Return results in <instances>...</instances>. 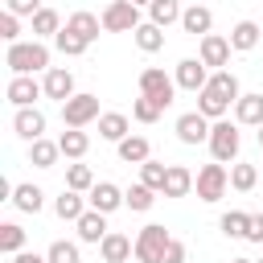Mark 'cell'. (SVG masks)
<instances>
[{
  "mask_svg": "<svg viewBox=\"0 0 263 263\" xmlns=\"http://www.w3.org/2000/svg\"><path fill=\"white\" fill-rule=\"evenodd\" d=\"M4 8H8V12H16V16H29V21H33V16L41 12V0H8Z\"/></svg>",
  "mask_w": 263,
  "mask_h": 263,
  "instance_id": "cell-43",
  "label": "cell"
},
{
  "mask_svg": "<svg viewBox=\"0 0 263 263\" xmlns=\"http://www.w3.org/2000/svg\"><path fill=\"white\" fill-rule=\"evenodd\" d=\"M247 222H251V214H242V210H226V214L218 218V230H222L226 238H247Z\"/></svg>",
  "mask_w": 263,
  "mask_h": 263,
  "instance_id": "cell-35",
  "label": "cell"
},
{
  "mask_svg": "<svg viewBox=\"0 0 263 263\" xmlns=\"http://www.w3.org/2000/svg\"><path fill=\"white\" fill-rule=\"evenodd\" d=\"M234 103L222 95V90H214V86H205V90H197V111L210 119V123H218V119H226V111H230Z\"/></svg>",
  "mask_w": 263,
  "mask_h": 263,
  "instance_id": "cell-19",
  "label": "cell"
},
{
  "mask_svg": "<svg viewBox=\"0 0 263 263\" xmlns=\"http://www.w3.org/2000/svg\"><path fill=\"white\" fill-rule=\"evenodd\" d=\"M58 148H62L66 160H82V156L90 152V136H86L82 127H66V132L58 136Z\"/></svg>",
  "mask_w": 263,
  "mask_h": 263,
  "instance_id": "cell-20",
  "label": "cell"
},
{
  "mask_svg": "<svg viewBox=\"0 0 263 263\" xmlns=\"http://www.w3.org/2000/svg\"><path fill=\"white\" fill-rule=\"evenodd\" d=\"M99 255H103V263H127V259L136 255V242H132L123 230H111V234L99 242Z\"/></svg>",
  "mask_w": 263,
  "mask_h": 263,
  "instance_id": "cell-15",
  "label": "cell"
},
{
  "mask_svg": "<svg viewBox=\"0 0 263 263\" xmlns=\"http://www.w3.org/2000/svg\"><path fill=\"white\" fill-rule=\"evenodd\" d=\"M45 259H49V263H82V259H78V242H66V238L49 242Z\"/></svg>",
  "mask_w": 263,
  "mask_h": 263,
  "instance_id": "cell-41",
  "label": "cell"
},
{
  "mask_svg": "<svg viewBox=\"0 0 263 263\" xmlns=\"http://www.w3.org/2000/svg\"><path fill=\"white\" fill-rule=\"evenodd\" d=\"M66 25H62V16L53 12V8H41L37 16H33V41H45V37H58Z\"/></svg>",
  "mask_w": 263,
  "mask_h": 263,
  "instance_id": "cell-32",
  "label": "cell"
},
{
  "mask_svg": "<svg viewBox=\"0 0 263 263\" xmlns=\"http://www.w3.org/2000/svg\"><path fill=\"white\" fill-rule=\"evenodd\" d=\"M242 242L263 247V214H251V222H247V238H242Z\"/></svg>",
  "mask_w": 263,
  "mask_h": 263,
  "instance_id": "cell-44",
  "label": "cell"
},
{
  "mask_svg": "<svg viewBox=\"0 0 263 263\" xmlns=\"http://www.w3.org/2000/svg\"><path fill=\"white\" fill-rule=\"evenodd\" d=\"M99 21H103V33H136L144 21H140V8L132 4V0H111L103 12H99Z\"/></svg>",
  "mask_w": 263,
  "mask_h": 263,
  "instance_id": "cell-5",
  "label": "cell"
},
{
  "mask_svg": "<svg viewBox=\"0 0 263 263\" xmlns=\"http://www.w3.org/2000/svg\"><path fill=\"white\" fill-rule=\"evenodd\" d=\"M210 86H214V90H222L230 103H238V99H242V90H238V78H234L230 70H214V74H210Z\"/></svg>",
  "mask_w": 263,
  "mask_h": 263,
  "instance_id": "cell-38",
  "label": "cell"
},
{
  "mask_svg": "<svg viewBox=\"0 0 263 263\" xmlns=\"http://www.w3.org/2000/svg\"><path fill=\"white\" fill-rule=\"evenodd\" d=\"M132 4H136V8H148V4H152V0H132Z\"/></svg>",
  "mask_w": 263,
  "mask_h": 263,
  "instance_id": "cell-47",
  "label": "cell"
},
{
  "mask_svg": "<svg viewBox=\"0 0 263 263\" xmlns=\"http://www.w3.org/2000/svg\"><path fill=\"white\" fill-rule=\"evenodd\" d=\"M12 263H49V259L37 255V251H21V255H12Z\"/></svg>",
  "mask_w": 263,
  "mask_h": 263,
  "instance_id": "cell-46",
  "label": "cell"
},
{
  "mask_svg": "<svg viewBox=\"0 0 263 263\" xmlns=\"http://www.w3.org/2000/svg\"><path fill=\"white\" fill-rule=\"evenodd\" d=\"M66 29H70V33H78V37L90 45V41H99V29H103V21H99L95 12H70V16H66Z\"/></svg>",
  "mask_w": 263,
  "mask_h": 263,
  "instance_id": "cell-24",
  "label": "cell"
},
{
  "mask_svg": "<svg viewBox=\"0 0 263 263\" xmlns=\"http://www.w3.org/2000/svg\"><path fill=\"white\" fill-rule=\"evenodd\" d=\"M164 177H168V164H160V160H144L140 164V181L148 185V189H164Z\"/></svg>",
  "mask_w": 263,
  "mask_h": 263,
  "instance_id": "cell-39",
  "label": "cell"
},
{
  "mask_svg": "<svg viewBox=\"0 0 263 263\" xmlns=\"http://www.w3.org/2000/svg\"><path fill=\"white\" fill-rule=\"evenodd\" d=\"M181 29H185L189 37H210V29H214V12H210L205 4H189V8L181 12Z\"/></svg>",
  "mask_w": 263,
  "mask_h": 263,
  "instance_id": "cell-18",
  "label": "cell"
},
{
  "mask_svg": "<svg viewBox=\"0 0 263 263\" xmlns=\"http://www.w3.org/2000/svg\"><path fill=\"white\" fill-rule=\"evenodd\" d=\"M140 95H148V99H152V103H160V111H164V107H173L177 78H173V74H164L160 66H148V70H140Z\"/></svg>",
  "mask_w": 263,
  "mask_h": 263,
  "instance_id": "cell-4",
  "label": "cell"
},
{
  "mask_svg": "<svg viewBox=\"0 0 263 263\" xmlns=\"http://www.w3.org/2000/svg\"><path fill=\"white\" fill-rule=\"evenodd\" d=\"M152 201H156V189H148L144 181H136V185H127V189H123V205H127V210H136V214L152 210Z\"/></svg>",
  "mask_w": 263,
  "mask_h": 263,
  "instance_id": "cell-33",
  "label": "cell"
},
{
  "mask_svg": "<svg viewBox=\"0 0 263 263\" xmlns=\"http://www.w3.org/2000/svg\"><path fill=\"white\" fill-rule=\"evenodd\" d=\"M12 132L21 136V140H41L45 136V111L41 107H21L16 115H12Z\"/></svg>",
  "mask_w": 263,
  "mask_h": 263,
  "instance_id": "cell-13",
  "label": "cell"
},
{
  "mask_svg": "<svg viewBox=\"0 0 263 263\" xmlns=\"http://www.w3.org/2000/svg\"><path fill=\"white\" fill-rule=\"evenodd\" d=\"M132 41H136L140 53H160V49H164V29L152 25V21H144V25L132 33Z\"/></svg>",
  "mask_w": 263,
  "mask_h": 263,
  "instance_id": "cell-25",
  "label": "cell"
},
{
  "mask_svg": "<svg viewBox=\"0 0 263 263\" xmlns=\"http://www.w3.org/2000/svg\"><path fill=\"white\" fill-rule=\"evenodd\" d=\"M103 111H99V95H90V90H78L70 103H62V123L66 127H86V123H95Z\"/></svg>",
  "mask_w": 263,
  "mask_h": 263,
  "instance_id": "cell-7",
  "label": "cell"
},
{
  "mask_svg": "<svg viewBox=\"0 0 263 263\" xmlns=\"http://www.w3.org/2000/svg\"><path fill=\"white\" fill-rule=\"evenodd\" d=\"M58 156H62L58 140H45V136H41V140H33V144H29V164H33V168H53V164H58Z\"/></svg>",
  "mask_w": 263,
  "mask_h": 263,
  "instance_id": "cell-27",
  "label": "cell"
},
{
  "mask_svg": "<svg viewBox=\"0 0 263 263\" xmlns=\"http://www.w3.org/2000/svg\"><path fill=\"white\" fill-rule=\"evenodd\" d=\"M255 45H259V25H255V21H238V25L230 29V49L251 53Z\"/></svg>",
  "mask_w": 263,
  "mask_h": 263,
  "instance_id": "cell-29",
  "label": "cell"
},
{
  "mask_svg": "<svg viewBox=\"0 0 263 263\" xmlns=\"http://www.w3.org/2000/svg\"><path fill=\"white\" fill-rule=\"evenodd\" d=\"M210 156L218 160V164H234L238 160V148H242V136H238V123H230V119H218L214 127H210Z\"/></svg>",
  "mask_w": 263,
  "mask_h": 263,
  "instance_id": "cell-2",
  "label": "cell"
},
{
  "mask_svg": "<svg viewBox=\"0 0 263 263\" xmlns=\"http://www.w3.org/2000/svg\"><path fill=\"white\" fill-rule=\"evenodd\" d=\"M99 181H95V173H90V164H82V160H74V164H66V189H74V193H90Z\"/></svg>",
  "mask_w": 263,
  "mask_h": 263,
  "instance_id": "cell-30",
  "label": "cell"
},
{
  "mask_svg": "<svg viewBox=\"0 0 263 263\" xmlns=\"http://www.w3.org/2000/svg\"><path fill=\"white\" fill-rule=\"evenodd\" d=\"M185 255H189V251H185V242H181V238H173V242H168V251H164V259H160V263H185Z\"/></svg>",
  "mask_w": 263,
  "mask_h": 263,
  "instance_id": "cell-45",
  "label": "cell"
},
{
  "mask_svg": "<svg viewBox=\"0 0 263 263\" xmlns=\"http://www.w3.org/2000/svg\"><path fill=\"white\" fill-rule=\"evenodd\" d=\"M181 12H185V8H181L177 0H152V4H148V21L160 25V29H168L173 21H181Z\"/></svg>",
  "mask_w": 263,
  "mask_h": 263,
  "instance_id": "cell-34",
  "label": "cell"
},
{
  "mask_svg": "<svg viewBox=\"0 0 263 263\" xmlns=\"http://www.w3.org/2000/svg\"><path fill=\"white\" fill-rule=\"evenodd\" d=\"M37 99H45V86H41L33 74H12V82H8V103L21 111V107H37Z\"/></svg>",
  "mask_w": 263,
  "mask_h": 263,
  "instance_id": "cell-9",
  "label": "cell"
},
{
  "mask_svg": "<svg viewBox=\"0 0 263 263\" xmlns=\"http://www.w3.org/2000/svg\"><path fill=\"white\" fill-rule=\"evenodd\" d=\"M255 185H259V168L247 164V160H234V164H230V189H234V193H251Z\"/></svg>",
  "mask_w": 263,
  "mask_h": 263,
  "instance_id": "cell-31",
  "label": "cell"
},
{
  "mask_svg": "<svg viewBox=\"0 0 263 263\" xmlns=\"http://www.w3.org/2000/svg\"><path fill=\"white\" fill-rule=\"evenodd\" d=\"M173 78H177V86L181 90H205L210 86V66L201 62V58H181L177 62V70H173Z\"/></svg>",
  "mask_w": 263,
  "mask_h": 263,
  "instance_id": "cell-8",
  "label": "cell"
},
{
  "mask_svg": "<svg viewBox=\"0 0 263 263\" xmlns=\"http://www.w3.org/2000/svg\"><path fill=\"white\" fill-rule=\"evenodd\" d=\"M255 263H263V259H255Z\"/></svg>",
  "mask_w": 263,
  "mask_h": 263,
  "instance_id": "cell-50",
  "label": "cell"
},
{
  "mask_svg": "<svg viewBox=\"0 0 263 263\" xmlns=\"http://www.w3.org/2000/svg\"><path fill=\"white\" fill-rule=\"evenodd\" d=\"M189 189H193V173L185 164H168V177H164L160 197H189Z\"/></svg>",
  "mask_w": 263,
  "mask_h": 263,
  "instance_id": "cell-22",
  "label": "cell"
},
{
  "mask_svg": "<svg viewBox=\"0 0 263 263\" xmlns=\"http://www.w3.org/2000/svg\"><path fill=\"white\" fill-rule=\"evenodd\" d=\"M0 251H4V255H21V251H25V230H21V222H0Z\"/></svg>",
  "mask_w": 263,
  "mask_h": 263,
  "instance_id": "cell-36",
  "label": "cell"
},
{
  "mask_svg": "<svg viewBox=\"0 0 263 263\" xmlns=\"http://www.w3.org/2000/svg\"><path fill=\"white\" fill-rule=\"evenodd\" d=\"M41 86H45V99H58V103H70V99L78 95V90H74V74H70L66 66H53V70H45Z\"/></svg>",
  "mask_w": 263,
  "mask_h": 263,
  "instance_id": "cell-12",
  "label": "cell"
},
{
  "mask_svg": "<svg viewBox=\"0 0 263 263\" xmlns=\"http://www.w3.org/2000/svg\"><path fill=\"white\" fill-rule=\"evenodd\" d=\"M4 66H8L12 74H37V70H53V66H49V45H45V41H16V45H8Z\"/></svg>",
  "mask_w": 263,
  "mask_h": 263,
  "instance_id": "cell-1",
  "label": "cell"
},
{
  "mask_svg": "<svg viewBox=\"0 0 263 263\" xmlns=\"http://www.w3.org/2000/svg\"><path fill=\"white\" fill-rule=\"evenodd\" d=\"M53 45H58V53H66V58H82V53L90 49V45H86L78 33H70V29H62V33L53 37Z\"/></svg>",
  "mask_w": 263,
  "mask_h": 263,
  "instance_id": "cell-37",
  "label": "cell"
},
{
  "mask_svg": "<svg viewBox=\"0 0 263 263\" xmlns=\"http://www.w3.org/2000/svg\"><path fill=\"white\" fill-rule=\"evenodd\" d=\"M259 144H263V127H259Z\"/></svg>",
  "mask_w": 263,
  "mask_h": 263,
  "instance_id": "cell-49",
  "label": "cell"
},
{
  "mask_svg": "<svg viewBox=\"0 0 263 263\" xmlns=\"http://www.w3.org/2000/svg\"><path fill=\"white\" fill-rule=\"evenodd\" d=\"M160 115H164V111H160V103H152L148 95H140V99L132 103V119H136V123H156Z\"/></svg>",
  "mask_w": 263,
  "mask_h": 263,
  "instance_id": "cell-40",
  "label": "cell"
},
{
  "mask_svg": "<svg viewBox=\"0 0 263 263\" xmlns=\"http://www.w3.org/2000/svg\"><path fill=\"white\" fill-rule=\"evenodd\" d=\"M168 242H173V234H168L160 222H148V226L136 234V259H140V263H160L164 251H168Z\"/></svg>",
  "mask_w": 263,
  "mask_h": 263,
  "instance_id": "cell-6",
  "label": "cell"
},
{
  "mask_svg": "<svg viewBox=\"0 0 263 263\" xmlns=\"http://www.w3.org/2000/svg\"><path fill=\"white\" fill-rule=\"evenodd\" d=\"M86 201H90V210H99V214H115V210L123 205V189H119L115 181H99V185L86 193Z\"/></svg>",
  "mask_w": 263,
  "mask_h": 263,
  "instance_id": "cell-14",
  "label": "cell"
},
{
  "mask_svg": "<svg viewBox=\"0 0 263 263\" xmlns=\"http://www.w3.org/2000/svg\"><path fill=\"white\" fill-rule=\"evenodd\" d=\"M230 263H255V259H247V255H238V259H230Z\"/></svg>",
  "mask_w": 263,
  "mask_h": 263,
  "instance_id": "cell-48",
  "label": "cell"
},
{
  "mask_svg": "<svg viewBox=\"0 0 263 263\" xmlns=\"http://www.w3.org/2000/svg\"><path fill=\"white\" fill-rule=\"evenodd\" d=\"M74 230H78V242H103L111 230H107V214H99V210H86L78 222H74Z\"/></svg>",
  "mask_w": 263,
  "mask_h": 263,
  "instance_id": "cell-17",
  "label": "cell"
},
{
  "mask_svg": "<svg viewBox=\"0 0 263 263\" xmlns=\"http://www.w3.org/2000/svg\"><path fill=\"white\" fill-rule=\"evenodd\" d=\"M90 210V201H86V193H74V189H62L58 197H53V214L62 218V222H78L82 214Z\"/></svg>",
  "mask_w": 263,
  "mask_h": 263,
  "instance_id": "cell-16",
  "label": "cell"
},
{
  "mask_svg": "<svg viewBox=\"0 0 263 263\" xmlns=\"http://www.w3.org/2000/svg\"><path fill=\"white\" fill-rule=\"evenodd\" d=\"M234 123L263 127V95H242V99L234 103Z\"/></svg>",
  "mask_w": 263,
  "mask_h": 263,
  "instance_id": "cell-23",
  "label": "cell"
},
{
  "mask_svg": "<svg viewBox=\"0 0 263 263\" xmlns=\"http://www.w3.org/2000/svg\"><path fill=\"white\" fill-rule=\"evenodd\" d=\"M197 58H201L210 70H226V62H230V37H218V33L201 37V41H197Z\"/></svg>",
  "mask_w": 263,
  "mask_h": 263,
  "instance_id": "cell-11",
  "label": "cell"
},
{
  "mask_svg": "<svg viewBox=\"0 0 263 263\" xmlns=\"http://www.w3.org/2000/svg\"><path fill=\"white\" fill-rule=\"evenodd\" d=\"M115 152H119L123 164H144V160H152V148H148L144 136H127V140H119Z\"/></svg>",
  "mask_w": 263,
  "mask_h": 263,
  "instance_id": "cell-26",
  "label": "cell"
},
{
  "mask_svg": "<svg viewBox=\"0 0 263 263\" xmlns=\"http://www.w3.org/2000/svg\"><path fill=\"white\" fill-rule=\"evenodd\" d=\"M0 37H4L8 45H16V41H21V16H16V12H8V8L0 12Z\"/></svg>",
  "mask_w": 263,
  "mask_h": 263,
  "instance_id": "cell-42",
  "label": "cell"
},
{
  "mask_svg": "<svg viewBox=\"0 0 263 263\" xmlns=\"http://www.w3.org/2000/svg\"><path fill=\"white\" fill-rule=\"evenodd\" d=\"M193 189H197V197L205 201V205H214V201H222L226 197V189H230V168L226 164H201L197 168V177H193Z\"/></svg>",
  "mask_w": 263,
  "mask_h": 263,
  "instance_id": "cell-3",
  "label": "cell"
},
{
  "mask_svg": "<svg viewBox=\"0 0 263 263\" xmlns=\"http://www.w3.org/2000/svg\"><path fill=\"white\" fill-rule=\"evenodd\" d=\"M210 127H214V123H210L201 111H185V115H177V127H173V132H177L181 144L193 148V144H205V140H210Z\"/></svg>",
  "mask_w": 263,
  "mask_h": 263,
  "instance_id": "cell-10",
  "label": "cell"
},
{
  "mask_svg": "<svg viewBox=\"0 0 263 263\" xmlns=\"http://www.w3.org/2000/svg\"><path fill=\"white\" fill-rule=\"evenodd\" d=\"M12 205H16L21 214H41L45 193H41L37 185H29V181H25V185H16V189H12Z\"/></svg>",
  "mask_w": 263,
  "mask_h": 263,
  "instance_id": "cell-28",
  "label": "cell"
},
{
  "mask_svg": "<svg viewBox=\"0 0 263 263\" xmlns=\"http://www.w3.org/2000/svg\"><path fill=\"white\" fill-rule=\"evenodd\" d=\"M132 132H127V115L123 111H103L99 115V140H111V144H119V140H127Z\"/></svg>",
  "mask_w": 263,
  "mask_h": 263,
  "instance_id": "cell-21",
  "label": "cell"
}]
</instances>
